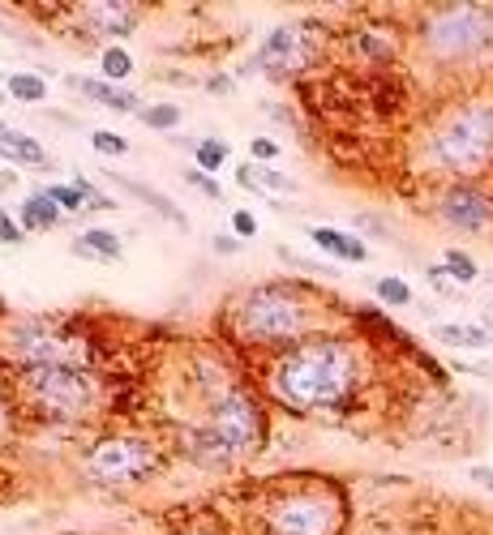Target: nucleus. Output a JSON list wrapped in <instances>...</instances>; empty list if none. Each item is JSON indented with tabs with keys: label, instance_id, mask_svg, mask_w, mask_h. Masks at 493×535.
<instances>
[{
	"label": "nucleus",
	"instance_id": "nucleus-12",
	"mask_svg": "<svg viewBox=\"0 0 493 535\" xmlns=\"http://www.w3.org/2000/svg\"><path fill=\"white\" fill-rule=\"evenodd\" d=\"M181 450H185L198 467H215V471L241 463V454L232 450V441L223 437L219 428L206 424V420H202V424H185V428H181Z\"/></svg>",
	"mask_w": 493,
	"mask_h": 535
},
{
	"label": "nucleus",
	"instance_id": "nucleus-8",
	"mask_svg": "<svg viewBox=\"0 0 493 535\" xmlns=\"http://www.w3.org/2000/svg\"><path fill=\"white\" fill-rule=\"evenodd\" d=\"M163 463V450L142 433H108L82 450V476L103 488H129L151 480Z\"/></svg>",
	"mask_w": 493,
	"mask_h": 535
},
{
	"label": "nucleus",
	"instance_id": "nucleus-27",
	"mask_svg": "<svg viewBox=\"0 0 493 535\" xmlns=\"http://www.w3.org/2000/svg\"><path fill=\"white\" fill-rule=\"evenodd\" d=\"M181 107H176V103H151V107H142V112H138V120H142V125L146 129H159V133H172L176 125H181Z\"/></svg>",
	"mask_w": 493,
	"mask_h": 535
},
{
	"label": "nucleus",
	"instance_id": "nucleus-14",
	"mask_svg": "<svg viewBox=\"0 0 493 535\" xmlns=\"http://www.w3.org/2000/svg\"><path fill=\"white\" fill-rule=\"evenodd\" d=\"M65 82L78 90V95L91 99V103H103V107H112V112H121V116H138L142 107H146L129 86H112V82H103V78H78V73L65 78Z\"/></svg>",
	"mask_w": 493,
	"mask_h": 535
},
{
	"label": "nucleus",
	"instance_id": "nucleus-19",
	"mask_svg": "<svg viewBox=\"0 0 493 535\" xmlns=\"http://www.w3.org/2000/svg\"><path fill=\"white\" fill-rule=\"evenodd\" d=\"M0 159L22 163V167H43V163H48V155H43V146L35 142V137L9 129L5 120H0Z\"/></svg>",
	"mask_w": 493,
	"mask_h": 535
},
{
	"label": "nucleus",
	"instance_id": "nucleus-5",
	"mask_svg": "<svg viewBox=\"0 0 493 535\" xmlns=\"http://www.w3.org/2000/svg\"><path fill=\"white\" fill-rule=\"evenodd\" d=\"M416 43L438 65H468L493 48V5H438L421 18Z\"/></svg>",
	"mask_w": 493,
	"mask_h": 535
},
{
	"label": "nucleus",
	"instance_id": "nucleus-25",
	"mask_svg": "<svg viewBox=\"0 0 493 535\" xmlns=\"http://www.w3.org/2000/svg\"><path fill=\"white\" fill-rule=\"evenodd\" d=\"M438 339L451 347H489L493 334L485 326H455V321H446V326H438Z\"/></svg>",
	"mask_w": 493,
	"mask_h": 535
},
{
	"label": "nucleus",
	"instance_id": "nucleus-9",
	"mask_svg": "<svg viewBox=\"0 0 493 535\" xmlns=\"http://www.w3.org/2000/svg\"><path fill=\"white\" fill-rule=\"evenodd\" d=\"M206 424L219 428L241 458L258 454L266 446V433H271L262 399L258 394H249L245 386H232V390H223L215 403H206Z\"/></svg>",
	"mask_w": 493,
	"mask_h": 535
},
{
	"label": "nucleus",
	"instance_id": "nucleus-28",
	"mask_svg": "<svg viewBox=\"0 0 493 535\" xmlns=\"http://www.w3.org/2000/svg\"><path fill=\"white\" fill-rule=\"evenodd\" d=\"M442 270L451 274L455 283H472L476 274H481V266H476V262H472V257L463 253V249H446V253H442Z\"/></svg>",
	"mask_w": 493,
	"mask_h": 535
},
{
	"label": "nucleus",
	"instance_id": "nucleus-18",
	"mask_svg": "<svg viewBox=\"0 0 493 535\" xmlns=\"http://www.w3.org/2000/svg\"><path fill=\"white\" fill-rule=\"evenodd\" d=\"M65 219V210L52 202L48 189H35V193H26V202L18 210V223H22V232H52L56 223Z\"/></svg>",
	"mask_w": 493,
	"mask_h": 535
},
{
	"label": "nucleus",
	"instance_id": "nucleus-17",
	"mask_svg": "<svg viewBox=\"0 0 493 535\" xmlns=\"http://www.w3.org/2000/svg\"><path fill=\"white\" fill-rule=\"evenodd\" d=\"M73 253L86 257V262H121L125 257V240L108 232V227H91V232H82L78 240H73Z\"/></svg>",
	"mask_w": 493,
	"mask_h": 535
},
{
	"label": "nucleus",
	"instance_id": "nucleus-21",
	"mask_svg": "<svg viewBox=\"0 0 493 535\" xmlns=\"http://www.w3.org/2000/svg\"><path fill=\"white\" fill-rule=\"evenodd\" d=\"M352 52L365 56L369 65H386V60L399 56V43H395V35H386L382 26H369L361 35H352Z\"/></svg>",
	"mask_w": 493,
	"mask_h": 535
},
{
	"label": "nucleus",
	"instance_id": "nucleus-16",
	"mask_svg": "<svg viewBox=\"0 0 493 535\" xmlns=\"http://www.w3.org/2000/svg\"><path fill=\"white\" fill-rule=\"evenodd\" d=\"M236 176H241V185L253 189V193H271V197H292L296 193V180L283 176L271 163H241Z\"/></svg>",
	"mask_w": 493,
	"mask_h": 535
},
{
	"label": "nucleus",
	"instance_id": "nucleus-13",
	"mask_svg": "<svg viewBox=\"0 0 493 535\" xmlns=\"http://www.w3.org/2000/svg\"><path fill=\"white\" fill-rule=\"evenodd\" d=\"M138 5H121V0H99V5H82V22L103 39H125L138 26Z\"/></svg>",
	"mask_w": 493,
	"mask_h": 535
},
{
	"label": "nucleus",
	"instance_id": "nucleus-24",
	"mask_svg": "<svg viewBox=\"0 0 493 535\" xmlns=\"http://www.w3.org/2000/svg\"><path fill=\"white\" fill-rule=\"evenodd\" d=\"M5 90H9V99H18V103H43L48 99V82L39 78V73H9L5 78Z\"/></svg>",
	"mask_w": 493,
	"mask_h": 535
},
{
	"label": "nucleus",
	"instance_id": "nucleus-1",
	"mask_svg": "<svg viewBox=\"0 0 493 535\" xmlns=\"http://www.w3.org/2000/svg\"><path fill=\"white\" fill-rule=\"evenodd\" d=\"M266 390L296 416H313V411L348 416L365 390L361 347L335 339V334H313L305 343L283 347L271 360Z\"/></svg>",
	"mask_w": 493,
	"mask_h": 535
},
{
	"label": "nucleus",
	"instance_id": "nucleus-15",
	"mask_svg": "<svg viewBox=\"0 0 493 535\" xmlns=\"http://www.w3.org/2000/svg\"><path fill=\"white\" fill-rule=\"evenodd\" d=\"M309 240L318 244L322 253H331L335 262H348V266H365L369 262V244L352 232H339V227H313Z\"/></svg>",
	"mask_w": 493,
	"mask_h": 535
},
{
	"label": "nucleus",
	"instance_id": "nucleus-29",
	"mask_svg": "<svg viewBox=\"0 0 493 535\" xmlns=\"http://www.w3.org/2000/svg\"><path fill=\"white\" fill-rule=\"evenodd\" d=\"M91 146L99 150V155H108V159H121V155H129V137L112 133V129H95V133H91Z\"/></svg>",
	"mask_w": 493,
	"mask_h": 535
},
{
	"label": "nucleus",
	"instance_id": "nucleus-23",
	"mask_svg": "<svg viewBox=\"0 0 493 535\" xmlns=\"http://www.w3.org/2000/svg\"><path fill=\"white\" fill-rule=\"evenodd\" d=\"M99 78L112 82V86H125L133 78V56H129V48H121V43H108V48L99 52Z\"/></svg>",
	"mask_w": 493,
	"mask_h": 535
},
{
	"label": "nucleus",
	"instance_id": "nucleus-7",
	"mask_svg": "<svg viewBox=\"0 0 493 535\" xmlns=\"http://www.w3.org/2000/svg\"><path fill=\"white\" fill-rule=\"evenodd\" d=\"M0 347H5V356L18 360L22 369H56V364L86 369V360H91V347L56 317H13V321H5Z\"/></svg>",
	"mask_w": 493,
	"mask_h": 535
},
{
	"label": "nucleus",
	"instance_id": "nucleus-6",
	"mask_svg": "<svg viewBox=\"0 0 493 535\" xmlns=\"http://www.w3.org/2000/svg\"><path fill=\"white\" fill-rule=\"evenodd\" d=\"M343 527H348V501L326 484L279 488L262 510L266 535H343Z\"/></svg>",
	"mask_w": 493,
	"mask_h": 535
},
{
	"label": "nucleus",
	"instance_id": "nucleus-32",
	"mask_svg": "<svg viewBox=\"0 0 493 535\" xmlns=\"http://www.w3.org/2000/svg\"><path fill=\"white\" fill-rule=\"evenodd\" d=\"M185 185H193L198 193H206V197H211V202H219V197H223V189L215 185V176L198 172V167H185Z\"/></svg>",
	"mask_w": 493,
	"mask_h": 535
},
{
	"label": "nucleus",
	"instance_id": "nucleus-26",
	"mask_svg": "<svg viewBox=\"0 0 493 535\" xmlns=\"http://www.w3.org/2000/svg\"><path fill=\"white\" fill-rule=\"evenodd\" d=\"M373 296H378V304H391V309H408L412 304V283H403L399 274H382V279L373 283Z\"/></svg>",
	"mask_w": 493,
	"mask_h": 535
},
{
	"label": "nucleus",
	"instance_id": "nucleus-36",
	"mask_svg": "<svg viewBox=\"0 0 493 535\" xmlns=\"http://www.w3.org/2000/svg\"><path fill=\"white\" fill-rule=\"evenodd\" d=\"M211 244H215V253H223V257H232V253L245 249V240H236V236H228V232H215Z\"/></svg>",
	"mask_w": 493,
	"mask_h": 535
},
{
	"label": "nucleus",
	"instance_id": "nucleus-22",
	"mask_svg": "<svg viewBox=\"0 0 493 535\" xmlns=\"http://www.w3.org/2000/svg\"><path fill=\"white\" fill-rule=\"evenodd\" d=\"M181 146L193 155V167H198V172H206V176H215L219 167L232 159V146L219 142V137H202V142H181Z\"/></svg>",
	"mask_w": 493,
	"mask_h": 535
},
{
	"label": "nucleus",
	"instance_id": "nucleus-38",
	"mask_svg": "<svg viewBox=\"0 0 493 535\" xmlns=\"http://www.w3.org/2000/svg\"><path fill=\"white\" fill-rule=\"evenodd\" d=\"M459 369H468L476 377H493V364H459Z\"/></svg>",
	"mask_w": 493,
	"mask_h": 535
},
{
	"label": "nucleus",
	"instance_id": "nucleus-3",
	"mask_svg": "<svg viewBox=\"0 0 493 535\" xmlns=\"http://www.w3.org/2000/svg\"><path fill=\"white\" fill-rule=\"evenodd\" d=\"M425 167L442 176H472L489 167L493 159V99H472L451 107L438 125L429 129L425 146Z\"/></svg>",
	"mask_w": 493,
	"mask_h": 535
},
{
	"label": "nucleus",
	"instance_id": "nucleus-4",
	"mask_svg": "<svg viewBox=\"0 0 493 535\" xmlns=\"http://www.w3.org/2000/svg\"><path fill=\"white\" fill-rule=\"evenodd\" d=\"M22 403L35 411L39 424H82L99 407V377L73 364H56V369H22L18 373Z\"/></svg>",
	"mask_w": 493,
	"mask_h": 535
},
{
	"label": "nucleus",
	"instance_id": "nucleus-39",
	"mask_svg": "<svg viewBox=\"0 0 493 535\" xmlns=\"http://www.w3.org/2000/svg\"><path fill=\"white\" fill-rule=\"evenodd\" d=\"M5 433H9V407L0 399V441H5Z\"/></svg>",
	"mask_w": 493,
	"mask_h": 535
},
{
	"label": "nucleus",
	"instance_id": "nucleus-20",
	"mask_svg": "<svg viewBox=\"0 0 493 535\" xmlns=\"http://www.w3.org/2000/svg\"><path fill=\"white\" fill-rule=\"evenodd\" d=\"M108 180H116V185H121V189H125L129 197H138V202H146V206H151V210H159L163 219H168V223H176V227H181V232H185V227H189L185 210L176 206V202H172L168 193H159V189H151V185H142V180H129V176H108Z\"/></svg>",
	"mask_w": 493,
	"mask_h": 535
},
{
	"label": "nucleus",
	"instance_id": "nucleus-2",
	"mask_svg": "<svg viewBox=\"0 0 493 535\" xmlns=\"http://www.w3.org/2000/svg\"><path fill=\"white\" fill-rule=\"evenodd\" d=\"M313 287L309 283H288V279H271L258 283L236 300V330L249 347H292L313 339Z\"/></svg>",
	"mask_w": 493,
	"mask_h": 535
},
{
	"label": "nucleus",
	"instance_id": "nucleus-34",
	"mask_svg": "<svg viewBox=\"0 0 493 535\" xmlns=\"http://www.w3.org/2000/svg\"><path fill=\"white\" fill-rule=\"evenodd\" d=\"M22 223L18 219H13V214L5 210V206H0V244H9V249H13V244H22Z\"/></svg>",
	"mask_w": 493,
	"mask_h": 535
},
{
	"label": "nucleus",
	"instance_id": "nucleus-37",
	"mask_svg": "<svg viewBox=\"0 0 493 535\" xmlns=\"http://www.w3.org/2000/svg\"><path fill=\"white\" fill-rule=\"evenodd\" d=\"M472 484H481L485 493H493V467H472Z\"/></svg>",
	"mask_w": 493,
	"mask_h": 535
},
{
	"label": "nucleus",
	"instance_id": "nucleus-33",
	"mask_svg": "<svg viewBox=\"0 0 493 535\" xmlns=\"http://www.w3.org/2000/svg\"><path fill=\"white\" fill-rule=\"evenodd\" d=\"M232 236L236 240H253V236H258V219H253V210H232Z\"/></svg>",
	"mask_w": 493,
	"mask_h": 535
},
{
	"label": "nucleus",
	"instance_id": "nucleus-11",
	"mask_svg": "<svg viewBox=\"0 0 493 535\" xmlns=\"http://www.w3.org/2000/svg\"><path fill=\"white\" fill-rule=\"evenodd\" d=\"M438 219L463 236L489 232L493 227V193L485 185H476V180H451V185L438 193Z\"/></svg>",
	"mask_w": 493,
	"mask_h": 535
},
{
	"label": "nucleus",
	"instance_id": "nucleus-31",
	"mask_svg": "<svg viewBox=\"0 0 493 535\" xmlns=\"http://www.w3.org/2000/svg\"><path fill=\"white\" fill-rule=\"evenodd\" d=\"M69 185H73V189H78V193L86 197V210H91V206H95V210H116V202H112V197H103V193H99V189H95V185H91V180H86V176H73Z\"/></svg>",
	"mask_w": 493,
	"mask_h": 535
},
{
	"label": "nucleus",
	"instance_id": "nucleus-30",
	"mask_svg": "<svg viewBox=\"0 0 493 535\" xmlns=\"http://www.w3.org/2000/svg\"><path fill=\"white\" fill-rule=\"evenodd\" d=\"M48 197L56 206H61L65 214H78V210H86V197L73 189V185H61V180H56V185H48Z\"/></svg>",
	"mask_w": 493,
	"mask_h": 535
},
{
	"label": "nucleus",
	"instance_id": "nucleus-10",
	"mask_svg": "<svg viewBox=\"0 0 493 535\" xmlns=\"http://www.w3.org/2000/svg\"><path fill=\"white\" fill-rule=\"evenodd\" d=\"M318 48L322 43H313V22H283L262 39L253 65H258L266 78H275V82H292L296 73H305L313 65Z\"/></svg>",
	"mask_w": 493,
	"mask_h": 535
},
{
	"label": "nucleus",
	"instance_id": "nucleus-35",
	"mask_svg": "<svg viewBox=\"0 0 493 535\" xmlns=\"http://www.w3.org/2000/svg\"><path fill=\"white\" fill-rule=\"evenodd\" d=\"M279 159V146L271 137H253L249 142V163H275Z\"/></svg>",
	"mask_w": 493,
	"mask_h": 535
},
{
	"label": "nucleus",
	"instance_id": "nucleus-40",
	"mask_svg": "<svg viewBox=\"0 0 493 535\" xmlns=\"http://www.w3.org/2000/svg\"><path fill=\"white\" fill-rule=\"evenodd\" d=\"M481 326H485V330L493 334V304H489V309H485V321H481Z\"/></svg>",
	"mask_w": 493,
	"mask_h": 535
}]
</instances>
